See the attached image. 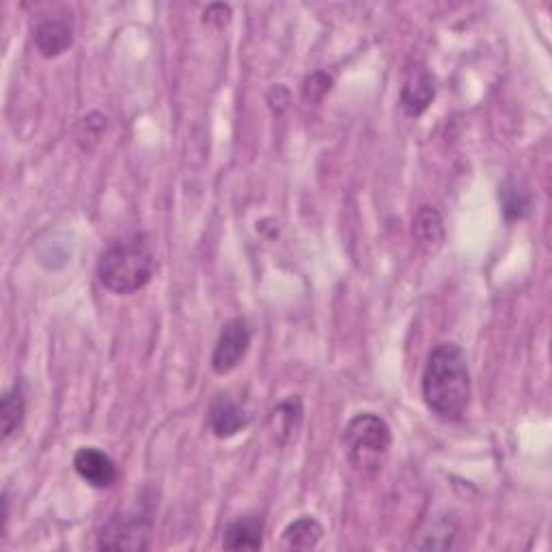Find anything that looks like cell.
<instances>
[{
  "label": "cell",
  "instance_id": "3",
  "mask_svg": "<svg viewBox=\"0 0 552 552\" xmlns=\"http://www.w3.org/2000/svg\"><path fill=\"white\" fill-rule=\"evenodd\" d=\"M393 443L391 427L374 412H363L345 425L343 447L348 462L361 473H378L389 458Z\"/></svg>",
  "mask_w": 552,
  "mask_h": 552
},
{
  "label": "cell",
  "instance_id": "7",
  "mask_svg": "<svg viewBox=\"0 0 552 552\" xmlns=\"http://www.w3.org/2000/svg\"><path fill=\"white\" fill-rule=\"evenodd\" d=\"M251 423V414L231 395H216L207 410V425L216 438H231Z\"/></svg>",
  "mask_w": 552,
  "mask_h": 552
},
{
  "label": "cell",
  "instance_id": "12",
  "mask_svg": "<svg viewBox=\"0 0 552 552\" xmlns=\"http://www.w3.org/2000/svg\"><path fill=\"white\" fill-rule=\"evenodd\" d=\"M412 233L417 238V244L427 253H434L445 240L443 218L430 205H423L412 220Z\"/></svg>",
  "mask_w": 552,
  "mask_h": 552
},
{
  "label": "cell",
  "instance_id": "1",
  "mask_svg": "<svg viewBox=\"0 0 552 552\" xmlns=\"http://www.w3.org/2000/svg\"><path fill=\"white\" fill-rule=\"evenodd\" d=\"M427 408L445 421H460L471 406L473 384L466 354L455 343H438L427 354L421 378Z\"/></svg>",
  "mask_w": 552,
  "mask_h": 552
},
{
  "label": "cell",
  "instance_id": "13",
  "mask_svg": "<svg viewBox=\"0 0 552 552\" xmlns=\"http://www.w3.org/2000/svg\"><path fill=\"white\" fill-rule=\"evenodd\" d=\"M499 199L503 207V216L514 223V220H522L531 212V195L527 186L514 177H507L499 186Z\"/></svg>",
  "mask_w": 552,
  "mask_h": 552
},
{
  "label": "cell",
  "instance_id": "18",
  "mask_svg": "<svg viewBox=\"0 0 552 552\" xmlns=\"http://www.w3.org/2000/svg\"><path fill=\"white\" fill-rule=\"evenodd\" d=\"M229 18H231V7H227V5H210L203 11V20L207 24L223 26L229 22Z\"/></svg>",
  "mask_w": 552,
  "mask_h": 552
},
{
  "label": "cell",
  "instance_id": "14",
  "mask_svg": "<svg viewBox=\"0 0 552 552\" xmlns=\"http://www.w3.org/2000/svg\"><path fill=\"white\" fill-rule=\"evenodd\" d=\"M26 414V397L22 382L13 384L11 389L3 395V404H0V421H3V438L9 440L16 434Z\"/></svg>",
  "mask_w": 552,
  "mask_h": 552
},
{
  "label": "cell",
  "instance_id": "9",
  "mask_svg": "<svg viewBox=\"0 0 552 552\" xmlns=\"http://www.w3.org/2000/svg\"><path fill=\"white\" fill-rule=\"evenodd\" d=\"M264 544V518L246 514L231 520L225 529L223 546L227 550H259Z\"/></svg>",
  "mask_w": 552,
  "mask_h": 552
},
{
  "label": "cell",
  "instance_id": "10",
  "mask_svg": "<svg viewBox=\"0 0 552 552\" xmlns=\"http://www.w3.org/2000/svg\"><path fill=\"white\" fill-rule=\"evenodd\" d=\"M436 95L434 78L427 69H414L408 76L402 89V108L406 110L408 117H419L427 108H430Z\"/></svg>",
  "mask_w": 552,
  "mask_h": 552
},
{
  "label": "cell",
  "instance_id": "5",
  "mask_svg": "<svg viewBox=\"0 0 552 552\" xmlns=\"http://www.w3.org/2000/svg\"><path fill=\"white\" fill-rule=\"evenodd\" d=\"M251 326H248L246 317H233L229 320L223 330H220L218 341L212 352V369L218 376H227L236 369L251 348Z\"/></svg>",
  "mask_w": 552,
  "mask_h": 552
},
{
  "label": "cell",
  "instance_id": "6",
  "mask_svg": "<svg viewBox=\"0 0 552 552\" xmlns=\"http://www.w3.org/2000/svg\"><path fill=\"white\" fill-rule=\"evenodd\" d=\"M74 468L82 481L91 488H113L119 479V468L110 455L98 447H82L74 455Z\"/></svg>",
  "mask_w": 552,
  "mask_h": 552
},
{
  "label": "cell",
  "instance_id": "2",
  "mask_svg": "<svg viewBox=\"0 0 552 552\" xmlns=\"http://www.w3.org/2000/svg\"><path fill=\"white\" fill-rule=\"evenodd\" d=\"M156 274V248L143 231L110 242L98 261V279L108 292L130 296L141 292Z\"/></svg>",
  "mask_w": 552,
  "mask_h": 552
},
{
  "label": "cell",
  "instance_id": "8",
  "mask_svg": "<svg viewBox=\"0 0 552 552\" xmlns=\"http://www.w3.org/2000/svg\"><path fill=\"white\" fill-rule=\"evenodd\" d=\"M35 46L46 59H54L74 44L72 24L61 18L41 20L35 26Z\"/></svg>",
  "mask_w": 552,
  "mask_h": 552
},
{
  "label": "cell",
  "instance_id": "16",
  "mask_svg": "<svg viewBox=\"0 0 552 552\" xmlns=\"http://www.w3.org/2000/svg\"><path fill=\"white\" fill-rule=\"evenodd\" d=\"M333 85V78L324 72H317L305 80V87H302V95H305L307 102H320L324 95L330 91Z\"/></svg>",
  "mask_w": 552,
  "mask_h": 552
},
{
  "label": "cell",
  "instance_id": "11",
  "mask_svg": "<svg viewBox=\"0 0 552 552\" xmlns=\"http://www.w3.org/2000/svg\"><path fill=\"white\" fill-rule=\"evenodd\" d=\"M302 399L298 395H292L283 399V402L276 406L270 414V430L276 436L279 443H289L298 432L302 423Z\"/></svg>",
  "mask_w": 552,
  "mask_h": 552
},
{
  "label": "cell",
  "instance_id": "15",
  "mask_svg": "<svg viewBox=\"0 0 552 552\" xmlns=\"http://www.w3.org/2000/svg\"><path fill=\"white\" fill-rule=\"evenodd\" d=\"M324 527L313 516H300L283 531V540L289 548L311 550L322 542Z\"/></svg>",
  "mask_w": 552,
  "mask_h": 552
},
{
  "label": "cell",
  "instance_id": "4",
  "mask_svg": "<svg viewBox=\"0 0 552 552\" xmlns=\"http://www.w3.org/2000/svg\"><path fill=\"white\" fill-rule=\"evenodd\" d=\"M151 537V520L143 512H123L110 518L100 535V550H147Z\"/></svg>",
  "mask_w": 552,
  "mask_h": 552
},
{
  "label": "cell",
  "instance_id": "17",
  "mask_svg": "<svg viewBox=\"0 0 552 552\" xmlns=\"http://www.w3.org/2000/svg\"><path fill=\"white\" fill-rule=\"evenodd\" d=\"M80 128H85V132L78 134V141L80 138H91V141H100L102 132L106 130V117L98 115V113H91L89 117H85L80 121Z\"/></svg>",
  "mask_w": 552,
  "mask_h": 552
}]
</instances>
